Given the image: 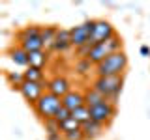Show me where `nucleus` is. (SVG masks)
Returning a JSON list of instances; mask_svg holds the SVG:
<instances>
[{
  "label": "nucleus",
  "instance_id": "2eb2a0df",
  "mask_svg": "<svg viewBox=\"0 0 150 140\" xmlns=\"http://www.w3.org/2000/svg\"><path fill=\"white\" fill-rule=\"evenodd\" d=\"M28 62H30V65H28V67L43 69V67H45V64L49 62V56H47L45 50H36V52H28Z\"/></svg>",
  "mask_w": 150,
  "mask_h": 140
},
{
  "label": "nucleus",
  "instance_id": "9d476101",
  "mask_svg": "<svg viewBox=\"0 0 150 140\" xmlns=\"http://www.w3.org/2000/svg\"><path fill=\"white\" fill-rule=\"evenodd\" d=\"M71 30L68 28H58V34H56L53 50L54 52H66L68 49H71Z\"/></svg>",
  "mask_w": 150,
  "mask_h": 140
},
{
  "label": "nucleus",
  "instance_id": "5701e85b",
  "mask_svg": "<svg viewBox=\"0 0 150 140\" xmlns=\"http://www.w3.org/2000/svg\"><path fill=\"white\" fill-rule=\"evenodd\" d=\"M64 140H86L83 129H77V131H69V133H64Z\"/></svg>",
  "mask_w": 150,
  "mask_h": 140
},
{
  "label": "nucleus",
  "instance_id": "aec40b11",
  "mask_svg": "<svg viewBox=\"0 0 150 140\" xmlns=\"http://www.w3.org/2000/svg\"><path fill=\"white\" fill-rule=\"evenodd\" d=\"M71 118L73 120H77L79 123H86V121H90L92 118H90V106H79V108H75L73 112H71Z\"/></svg>",
  "mask_w": 150,
  "mask_h": 140
},
{
  "label": "nucleus",
  "instance_id": "f3484780",
  "mask_svg": "<svg viewBox=\"0 0 150 140\" xmlns=\"http://www.w3.org/2000/svg\"><path fill=\"white\" fill-rule=\"evenodd\" d=\"M23 75H25V80H30V82H47V80H45L43 69L26 67V71H23Z\"/></svg>",
  "mask_w": 150,
  "mask_h": 140
},
{
  "label": "nucleus",
  "instance_id": "ddd939ff",
  "mask_svg": "<svg viewBox=\"0 0 150 140\" xmlns=\"http://www.w3.org/2000/svg\"><path fill=\"white\" fill-rule=\"evenodd\" d=\"M56 34H58V26H43L41 28V41H43V49L45 50H53Z\"/></svg>",
  "mask_w": 150,
  "mask_h": 140
},
{
  "label": "nucleus",
  "instance_id": "6ab92c4d",
  "mask_svg": "<svg viewBox=\"0 0 150 140\" xmlns=\"http://www.w3.org/2000/svg\"><path fill=\"white\" fill-rule=\"evenodd\" d=\"M4 75H6V78H8L9 86H11L13 90H17V92H19L21 84L25 82V75H23V73H19V71H6Z\"/></svg>",
  "mask_w": 150,
  "mask_h": 140
},
{
  "label": "nucleus",
  "instance_id": "a878e982",
  "mask_svg": "<svg viewBox=\"0 0 150 140\" xmlns=\"http://www.w3.org/2000/svg\"><path fill=\"white\" fill-rule=\"evenodd\" d=\"M47 140H64L62 133H53V134H47Z\"/></svg>",
  "mask_w": 150,
  "mask_h": 140
},
{
  "label": "nucleus",
  "instance_id": "a211bd4d",
  "mask_svg": "<svg viewBox=\"0 0 150 140\" xmlns=\"http://www.w3.org/2000/svg\"><path fill=\"white\" fill-rule=\"evenodd\" d=\"M92 67H96V65H94L88 58H79L77 64H75V73L81 75V77H86V75H90Z\"/></svg>",
  "mask_w": 150,
  "mask_h": 140
},
{
  "label": "nucleus",
  "instance_id": "dca6fc26",
  "mask_svg": "<svg viewBox=\"0 0 150 140\" xmlns=\"http://www.w3.org/2000/svg\"><path fill=\"white\" fill-rule=\"evenodd\" d=\"M84 101H86V106H96V105H100V103L107 101V99L101 95L100 92H96V90L90 86L86 92H84Z\"/></svg>",
  "mask_w": 150,
  "mask_h": 140
},
{
  "label": "nucleus",
  "instance_id": "f257e3e1",
  "mask_svg": "<svg viewBox=\"0 0 150 140\" xmlns=\"http://www.w3.org/2000/svg\"><path fill=\"white\" fill-rule=\"evenodd\" d=\"M122 86H124V75H116V77H96L92 82V88L96 92H100L109 103L116 105L120 93H122Z\"/></svg>",
  "mask_w": 150,
  "mask_h": 140
},
{
  "label": "nucleus",
  "instance_id": "9b49d317",
  "mask_svg": "<svg viewBox=\"0 0 150 140\" xmlns=\"http://www.w3.org/2000/svg\"><path fill=\"white\" fill-rule=\"evenodd\" d=\"M84 105H86V101H84V93H81L79 90H71L68 95L62 97V106H66L69 112H73L75 108L84 106Z\"/></svg>",
  "mask_w": 150,
  "mask_h": 140
},
{
  "label": "nucleus",
  "instance_id": "0eeeda50",
  "mask_svg": "<svg viewBox=\"0 0 150 140\" xmlns=\"http://www.w3.org/2000/svg\"><path fill=\"white\" fill-rule=\"evenodd\" d=\"M94 22H96V19H90V21H84L81 24L71 28V45L75 49L90 43V37L94 32Z\"/></svg>",
  "mask_w": 150,
  "mask_h": 140
},
{
  "label": "nucleus",
  "instance_id": "f03ea898",
  "mask_svg": "<svg viewBox=\"0 0 150 140\" xmlns=\"http://www.w3.org/2000/svg\"><path fill=\"white\" fill-rule=\"evenodd\" d=\"M128 56L124 50H120V52L107 56L101 64L94 67V71H96V77H116V75H124V71L128 69Z\"/></svg>",
  "mask_w": 150,
  "mask_h": 140
},
{
  "label": "nucleus",
  "instance_id": "6e6552de",
  "mask_svg": "<svg viewBox=\"0 0 150 140\" xmlns=\"http://www.w3.org/2000/svg\"><path fill=\"white\" fill-rule=\"evenodd\" d=\"M47 92V82H30V80H25L19 88V93L23 95V99L26 103H30L32 106L40 101V97Z\"/></svg>",
  "mask_w": 150,
  "mask_h": 140
},
{
  "label": "nucleus",
  "instance_id": "412c9836",
  "mask_svg": "<svg viewBox=\"0 0 150 140\" xmlns=\"http://www.w3.org/2000/svg\"><path fill=\"white\" fill-rule=\"evenodd\" d=\"M60 129H62V134H64V133H69V131L81 129V123H79L77 120H73V118H68L66 121H62V123H60Z\"/></svg>",
  "mask_w": 150,
  "mask_h": 140
},
{
  "label": "nucleus",
  "instance_id": "39448f33",
  "mask_svg": "<svg viewBox=\"0 0 150 140\" xmlns=\"http://www.w3.org/2000/svg\"><path fill=\"white\" fill-rule=\"evenodd\" d=\"M116 112H118L116 110V105H112L109 101H103V103H100V105H96V106H90V118L107 127V125L115 120Z\"/></svg>",
  "mask_w": 150,
  "mask_h": 140
},
{
  "label": "nucleus",
  "instance_id": "423d86ee",
  "mask_svg": "<svg viewBox=\"0 0 150 140\" xmlns=\"http://www.w3.org/2000/svg\"><path fill=\"white\" fill-rule=\"evenodd\" d=\"M116 32H115V26L111 24L109 21L105 19H96L94 22V32H92V37H90V43L88 45H100V43H105L109 41L111 37H115Z\"/></svg>",
  "mask_w": 150,
  "mask_h": 140
},
{
  "label": "nucleus",
  "instance_id": "393cba45",
  "mask_svg": "<svg viewBox=\"0 0 150 140\" xmlns=\"http://www.w3.org/2000/svg\"><path fill=\"white\" fill-rule=\"evenodd\" d=\"M139 52H141V56L148 58V56H150V47H148V45H143V47L139 49Z\"/></svg>",
  "mask_w": 150,
  "mask_h": 140
},
{
  "label": "nucleus",
  "instance_id": "1a4fd4ad",
  "mask_svg": "<svg viewBox=\"0 0 150 140\" xmlns=\"http://www.w3.org/2000/svg\"><path fill=\"white\" fill-rule=\"evenodd\" d=\"M47 92L54 93V95H58V97H64V95H68V93L71 92V84H69V80L66 77L56 75V77L47 80Z\"/></svg>",
  "mask_w": 150,
  "mask_h": 140
},
{
  "label": "nucleus",
  "instance_id": "4468645a",
  "mask_svg": "<svg viewBox=\"0 0 150 140\" xmlns=\"http://www.w3.org/2000/svg\"><path fill=\"white\" fill-rule=\"evenodd\" d=\"M9 60H11L15 65H21V67H28L30 65V62H28V52L26 50H23L21 47H15V49H11L8 52Z\"/></svg>",
  "mask_w": 150,
  "mask_h": 140
},
{
  "label": "nucleus",
  "instance_id": "4be33fe9",
  "mask_svg": "<svg viewBox=\"0 0 150 140\" xmlns=\"http://www.w3.org/2000/svg\"><path fill=\"white\" fill-rule=\"evenodd\" d=\"M43 125H45V133H47V134H53V133H62V129H60V123H58V121H56L54 118L45 120V121H43Z\"/></svg>",
  "mask_w": 150,
  "mask_h": 140
},
{
  "label": "nucleus",
  "instance_id": "f8f14e48",
  "mask_svg": "<svg viewBox=\"0 0 150 140\" xmlns=\"http://www.w3.org/2000/svg\"><path fill=\"white\" fill-rule=\"evenodd\" d=\"M81 129H83V133H84V136H86V140H94V138H98V136H101V134H103L105 125H101V123H98V121L90 120V121H86V123H83Z\"/></svg>",
  "mask_w": 150,
  "mask_h": 140
},
{
  "label": "nucleus",
  "instance_id": "7ed1b4c3",
  "mask_svg": "<svg viewBox=\"0 0 150 140\" xmlns=\"http://www.w3.org/2000/svg\"><path fill=\"white\" fill-rule=\"evenodd\" d=\"M19 47L26 52H36V50H45L43 49V41H41V26L32 24L23 28L17 34Z\"/></svg>",
  "mask_w": 150,
  "mask_h": 140
},
{
  "label": "nucleus",
  "instance_id": "b1692460",
  "mask_svg": "<svg viewBox=\"0 0 150 140\" xmlns=\"http://www.w3.org/2000/svg\"><path fill=\"white\" fill-rule=\"evenodd\" d=\"M68 118H71V112H69L68 108H66V106H62V108H60L58 112H56V116H54V120L58 121V123H62V121H66Z\"/></svg>",
  "mask_w": 150,
  "mask_h": 140
},
{
  "label": "nucleus",
  "instance_id": "20e7f679",
  "mask_svg": "<svg viewBox=\"0 0 150 140\" xmlns=\"http://www.w3.org/2000/svg\"><path fill=\"white\" fill-rule=\"evenodd\" d=\"M60 108H62V97L54 95V93H51V92H45L43 95L40 97V101L34 105L36 114L40 116L43 121L54 118L56 112H58Z\"/></svg>",
  "mask_w": 150,
  "mask_h": 140
}]
</instances>
